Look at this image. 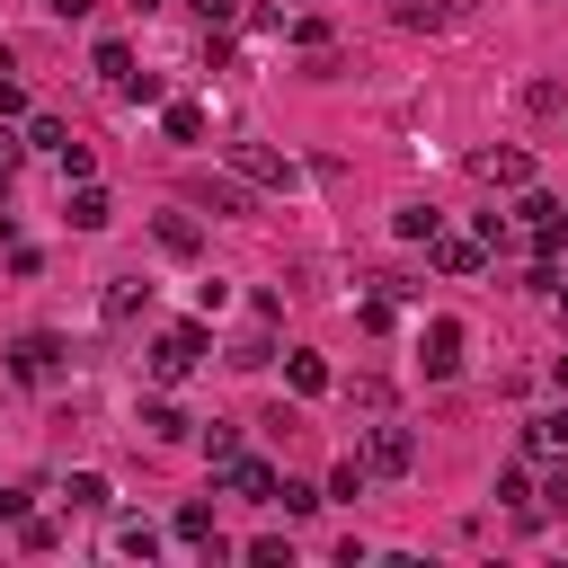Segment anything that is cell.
<instances>
[{"mask_svg": "<svg viewBox=\"0 0 568 568\" xmlns=\"http://www.w3.org/2000/svg\"><path fill=\"white\" fill-rule=\"evenodd\" d=\"M408 462H417V435H408V426H373V435H364V470H373V479H399Z\"/></svg>", "mask_w": 568, "mask_h": 568, "instance_id": "obj_1", "label": "cell"}, {"mask_svg": "<svg viewBox=\"0 0 568 568\" xmlns=\"http://www.w3.org/2000/svg\"><path fill=\"white\" fill-rule=\"evenodd\" d=\"M417 355H426V382H453L462 373V320H426Z\"/></svg>", "mask_w": 568, "mask_h": 568, "instance_id": "obj_2", "label": "cell"}, {"mask_svg": "<svg viewBox=\"0 0 568 568\" xmlns=\"http://www.w3.org/2000/svg\"><path fill=\"white\" fill-rule=\"evenodd\" d=\"M231 169H240L248 186H293V169H284V151H266V142H231Z\"/></svg>", "mask_w": 568, "mask_h": 568, "instance_id": "obj_3", "label": "cell"}, {"mask_svg": "<svg viewBox=\"0 0 568 568\" xmlns=\"http://www.w3.org/2000/svg\"><path fill=\"white\" fill-rule=\"evenodd\" d=\"M195 355H204V328H169V337L151 346V373L178 382V373H195Z\"/></svg>", "mask_w": 568, "mask_h": 568, "instance_id": "obj_4", "label": "cell"}, {"mask_svg": "<svg viewBox=\"0 0 568 568\" xmlns=\"http://www.w3.org/2000/svg\"><path fill=\"white\" fill-rule=\"evenodd\" d=\"M9 373H18V382H53V373H62V346H53V337H18V346H9Z\"/></svg>", "mask_w": 568, "mask_h": 568, "instance_id": "obj_5", "label": "cell"}, {"mask_svg": "<svg viewBox=\"0 0 568 568\" xmlns=\"http://www.w3.org/2000/svg\"><path fill=\"white\" fill-rule=\"evenodd\" d=\"M524 453H532V462H568V408H541V417L524 426Z\"/></svg>", "mask_w": 568, "mask_h": 568, "instance_id": "obj_6", "label": "cell"}, {"mask_svg": "<svg viewBox=\"0 0 568 568\" xmlns=\"http://www.w3.org/2000/svg\"><path fill=\"white\" fill-rule=\"evenodd\" d=\"M524 240H532V248H559V240H568V213H559L550 195H524Z\"/></svg>", "mask_w": 568, "mask_h": 568, "instance_id": "obj_7", "label": "cell"}, {"mask_svg": "<svg viewBox=\"0 0 568 568\" xmlns=\"http://www.w3.org/2000/svg\"><path fill=\"white\" fill-rule=\"evenodd\" d=\"M142 302H151V284H142V275H106V293H98V311H106V328H124V320H133Z\"/></svg>", "mask_w": 568, "mask_h": 568, "instance_id": "obj_8", "label": "cell"}, {"mask_svg": "<svg viewBox=\"0 0 568 568\" xmlns=\"http://www.w3.org/2000/svg\"><path fill=\"white\" fill-rule=\"evenodd\" d=\"M222 479H231V497H257V506H275V470H266V462L231 453V462H222Z\"/></svg>", "mask_w": 568, "mask_h": 568, "instance_id": "obj_9", "label": "cell"}, {"mask_svg": "<svg viewBox=\"0 0 568 568\" xmlns=\"http://www.w3.org/2000/svg\"><path fill=\"white\" fill-rule=\"evenodd\" d=\"M470 169H479V178H488V186H524V178H532V160H524V151H515V142H497V151H479V160H470Z\"/></svg>", "mask_w": 568, "mask_h": 568, "instance_id": "obj_10", "label": "cell"}, {"mask_svg": "<svg viewBox=\"0 0 568 568\" xmlns=\"http://www.w3.org/2000/svg\"><path fill=\"white\" fill-rule=\"evenodd\" d=\"M479 257H488V240H444L435 231V266L444 275H479Z\"/></svg>", "mask_w": 568, "mask_h": 568, "instance_id": "obj_11", "label": "cell"}, {"mask_svg": "<svg viewBox=\"0 0 568 568\" xmlns=\"http://www.w3.org/2000/svg\"><path fill=\"white\" fill-rule=\"evenodd\" d=\"M71 222H80V231H106V222H115L106 186H89V178H80V195H71Z\"/></svg>", "mask_w": 568, "mask_h": 568, "instance_id": "obj_12", "label": "cell"}, {"mask_svg": "<svg viewBox=\"0 0 568 568\" xmlns=\"http://www.w3.org/2000/svg\"><path fill=\"white\" fill-rule=\"evenodd\" d=\"M462 0H399V27H453Z\"/></svg>", "mask_w": 568, "mask_h": 568, "instance_id": "obj_13", "label": "cell"}, {"mask_svg": "<svg viewBox=\"0 0 568 568\" xmlns=\"http://www.w3.org/2000/svg\"><path fill=\"white\" fill-rule=\"evenodd\" d=\"M284 382H293L302 399H320V390H328V364H320V355H293V364H284Z\"/></svg>", "mask_w": 568, "mask_h": 568, "instance_id": "obj_14", "label": "cell"}, {"mask_svg": "<svg viewBox=\"0 0 568 568\" xmlns=\"http://www.w3.org/2000/svg\"><path fill=\"white\" fill-rule=\"evenodd\" d=\"M435 231H444L435 204H399V240H435Z\"/></svg>", "mask_w": 568, "mask_h": 568, "instance_id": "obj_15", "label": "cell"}, {"mask_svg": "<svg viewBox=\"0 0 568 568\" xmlns=\"http://www.w3.org/2000/svg\"><path fill=\"white\" fill-rule=\"evenodd\" d=\"M160 248H169V257H195V222H186V213H160Z\"/></svg>", "mask_w": 568, "mask_h": 568, "instance_id": "obj_16", "label": "cell"}, {"mask_svg": "<svg viewBox=\"0 0 568 568\" xmlns=\"http://www.w3.org/2000/svg\"><path fill=\"white\" fill-rule=\"evenodd\" d=\"M142 435H151V444H169V435H186V417H178L169 399H151V408H142Z\"/></svg>", "mask_w": 568, "mask_h": 568, "instance_id": "obj_17", "label": "cell"}, {"mask_svg": "<svg viewBox=\"0 0 568 568\" xmlns=\"http://www.w3.org/2000/svg\"><path fill=\"white\" fill-rule=\"evenodd\" d=\"M62 497H71L80 515H98V506H106V479H98V470H71V488H62Z\"/></svg>", "mask_w": 568, "mask_h": 568, "instance_id": "obj_18", "label": "cell"}, {"mask_svg": "<svg viewBox=\"0 0 568 568\" xmlns=\"http://www.w3.org/2000/svg\"><path fill=\"white\" fill-rule=\"evenodd\" d=\"M27 151H53V160H62V151H71V133H62L53 115H36V124H27Z\"/></svg>", "mask_w": 568, "mask_h": 568, "instance_id": "obj_19", "label": "cell"}, {"mask_svg": "<svg viewBox=\"0 0 568 568\" xmlns=\"http://www.w3.org/2000/svg\"><path fill=\"white\" fill-rule=\"evenodd\" d=\"M115 550H124V559H151L160 532H151V524H115Z\"/></svg>", "mask_w": 568, "mask_h": 568, "instance_id": "obj_20", "label": "cell"}, {"mask_svg": "<svg viewBox=\"0 0 568 568\" xmlns=\"http://www.w3.org/2000/svg\"><path fill=\"white\" fill-rule=\"evenodd\" d=\"M195 204H213V213H240V186H222V178H195Z\"/></svg>", "mask_w": 568, "mask_h": 568, "instance_id": "obj_21", "label": "cell"}, {"mask_svg": "<svg viewBox=\"0 0 568 568\" xmlns=\"http://www.w3.org/2000/svg\"><path fill=\"white\" fill-rule=\"evenodd\" d=\"M275 506H284V515H311V506H320V488H302V479H275Z\"/></svg>", "mask_w": 568, "mask_h": 568, "instance_id": "obj_22", "label": "cell"}, {"mask_svg": "<svg viewBox=\"0 0 568 568\" xmlns=\"http://www.w3.org/2000/svg\"><path fill=\"white\" fill-rule=\"evenodd\" d=\"M178 541H213V506H178Z\"/></svg>", "mask_w": 568, "mask_h": 568, "instance_id": "obj_23", "label": "cell"}, {"mask_svg": "<svg viewBox=\"0 0 568 568\" xmlns=\"http://www.w3.org/2000/svg\"><path fill=\"white\" fill-rule=\"evenodd\" d=\"M364 479H373L364 462H337V479H328V497H364Z\"/></svg>", "mask_w": 568, "mask_h": 568, "instance_id": "obj_24", "label": "cell"}, {"mask_svg": "<svg viewBox=\"0 0 568 568\" xmlns=\"http://www.w3.org/2000/svg\"><path fill=\"white\" fill-rule=\"evenodd\" d=\"M18 151H27V142H18L9 124H0V186H9V169H18Z\"/></svg>", "mask_w": 568, "mask_h": 568, "instance_id": "obj_25", "label": "cell"}, {"mask_svg": "<svg viewBox=\"0 0 568 568\" xmlns=\"http://www.w3.org/2000/svg\"><path fill=\"white\" fill-rule=\"evenodd\" d=\"M18 106H27V89H18L9 71H0V115H18Z\"/></svg>", "mask_w": 568, "mask_h": 568, "instance_id": "obj_26", "label": "cell"}, {"mask_svg": "<svg viewBox=\"0 0 568 568\" xmlns=\"http://www.w3.org/2000/svg\"><path fill=\"white\" fill-rule=\"evenodd\" d=\"M195 9H204V27H222V18L240 9V0H195Z\"/></svg>", "mask_w": 568, "mask_h": 568, "instance_id": "obj_27", "label": "cell"}, {"mask_svg": "<svg viewBox=\"0 0 568 568\" xmlns=\"http://www.w3.org/2000/svg\"><path fill=\"white\" fill-rule=\"evenodd\" d=\"M44 9H53V18H89V0H44Z\"/></svg>", "mask_w": 568, "mask_h": 568, "instance_id": "obj_28", "label": "cell"}, {"mask_svg": "<svg viewBox=\"0 0 568 568\" xmlns=\"http://www.w3.org/2000/svg\"><path fill=\"white\" fill-rule=\"evenodd\" d=\"M550 382H559V390H568V355H559V364H550Z\"/></svg>", "mask_w": 568, "mask_h": 568, "instance_id": "obj_29", "label": "cell"}]
</instances>
